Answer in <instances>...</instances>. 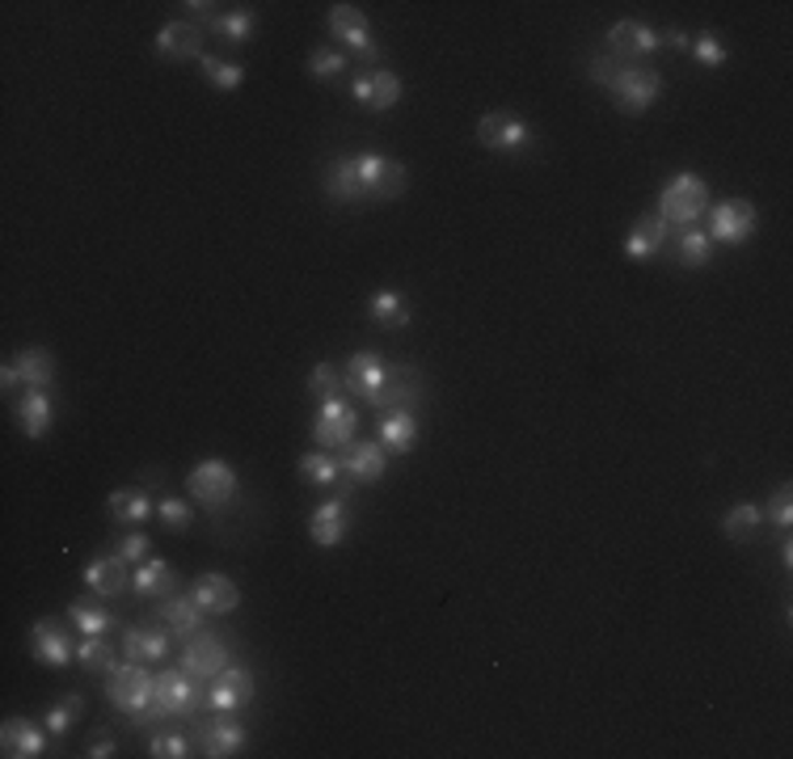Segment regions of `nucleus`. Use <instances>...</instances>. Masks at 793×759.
I'll list each match as a JSON object with an SVG mask.
<instances>
[{
    "instance_id": "nucleus-1",
    "label": "nucleus",
    "mask_w": 793,
    "mask_h": 759,
    "mask_svg": "<svg viewBox=\"0 0 793 759\" xmlns=\"http://www.w3.org/2000/svg\"><path fill=\"white\" fill-rule=\"evenodd\" d=\"M106 683V696L110 705L118 713H127L132 726H152L161 717L157 709V676L144 671V662H127V667H114Z\"/></svg>"
},
{
    "instance_id": "nucleus-2",
    "label": "nucleus",
    "mask_w": 793,
    "mask_h": 759,
    "mask_svg": "<svg viewBox=\"0 0 793 759\" xmlns=\"http://www.w3.org/2000/svg\"><path fill=\"white\" fill-rule=\"evenodd\" d=\"M705 212H710V186L696 173H676L662 186V194H658V216L667 219V224L692 228Z\"/></svg>"
},
{
    "instance_id": "nucleus-3",
    "label": "nucleus",
    "mask_w": 793,
    "mask_h": 759,
    "mask_svg": "<svg viewBox=\"0 0 793 759\" xmlns=\"http://www.w3.org/2000/svg\"><path fill=\"white\" fill-rule=\"evenodd\" d=\"M477 139H482V148H490V152L520 157V152H528V148L536 144V132L523 123L520 114H511V110H494V114H486V118L477 123Z\"/></svg>"
},
{
    "instance_id": "nucleus-4",
    "label": "nucleus",
    "mask_w": 793,
    "mask_h": 759,
    "mask_svg": "<svg viewBox=\"0 0 793 759\" xmlns=\"http://www.w3.org/2000/svg\"><path fill=\"white\" fill-rule=\"evenodd\" d=\"M608 93H612V102H616L621 114H646V110L655 106L658 93H662V77H658L655 68H621L616 81L608 84Z\"/></svg>"
},
{
    "instance_id": "nucleus-5",
    "label": "nucleus",
    "mask_w": 793,
    "mask_h": 759,
    "mask_svg": "<svg viewBox=\"0 0 793 759\" xmlns=\"http://www.w3.org/2000/svg\"><path fill=\"white\" fill-rule=\"evenodd\" d=\"M355 434H359V409L351 406V401H342V397L321 401V414H317V422H313V439H317L321 452L351 448Z\"/></svg>"
},
{
    "instance_id": "nucleus-6",
    "label": "nucleus",
    "mask_w": 793,
    "mask_h": 759,
    "mask_svg": "<svg viewBox=\"0 0 793 759\" xmlns=\"http://www.w3.org/2000/svg\"><path fill=\"white\" fill-rule=\"evenodd\" d=\"M355 169L367 199L388 203V199H397V194L406 190V165L384 157V152H363V157H355Z\"/></svg>"
},
{
    "instance_id": "nucleus-7",
    "label": "nucleus",
    "mask_w": 793,
    "mask_h": 759,
    "mask_svg": "<svg viewBox=\"0 0 793 759\" xmlns=\"http://www.w3.org/2000/svg\"><path fill=\"white\" fill-rule=\"evenodd\" d=\"M388 376H393V363H384L381 354H372V351H359V354H351L342 384H347V393L359 397L363 406H376V401H381V393H384V384H388Z\"/></svg>"
},
{
    "instance_id": "nucleus-8",
    "label": "nucleus",
    "mask_w": 793,
    "mask_h": 759,
    "mask_svg": "<svg viewBox=\"0 0 793 759\" xmlns=\"http://www.w3.org/2000/svg\"><path fill=\"white\" fill-rule=\"evenodd\" d=\"M191 494L207 507V511H219L224 502H233V494H237V473H233V464L228 461H203L191 468Z\"/></svg>"
},
{
    "instance_id": "nucleus-9",
    "label": "nucleus",
    "mask_w": 793,
    "mask_h": 759,
    "mask_svg": "<svg viewBox=\"0 0 793 759\" xmlns=\"http://www.w3.org/2000/svg\"><path fill=\"white\" fill-rule=\"evenodd\" d=\"M705 216H710L713 245H743L751 241V233H756V207L747 199H726V203L710 207Z\"/></svg>"
},
{
    "instance_id": "nucleus-10",
    "label": "nucleus",
    "mask_w": 793,
    "mask_h": 759,
    "mask_svg": "<svg viewBox=\"0 0 793 759\" xmlns=\"http://www.w3.org/2000/svg\"><path fill=\"white\" fill-rule=\"evenodd\" d=\"M329 34H333L338 43H347V47H351L359 59H367V64L381 59V47L372 43V26H367L363 9H355V4H333V9H329Z\"/></svg>"
},
{
    "instance_id": "nucleus-11",
    "label": "nucleus",
    "mask_w": 793,
    "mask_h": 759,
    "mask_svg": "<svg viewBox=\"0 0 793 759\" xmlns=\"http://www.w3.org/2000/svg\"><path fill=\"white\" fill-rule=\"evenodd\" d=\"M194 738H199L203 756L228 759V756H241V747H246V726H241L233 713H216V717L194 722Z\"/></svg>"
},
{
    "instance_id": "nucleus-12",
    "label": "nucleus",
    "mask_w": 793,
    "mask_h": 759,
    "mask_svg": "<svg viewBox=\"0 0 793 759\" xmlns=\"http://www.w3.org/2000/svg\"><path fill=\"white\" fill-rule=\"evenodd\" d=\"M199 679L191 671H161L157 676V709H161V717H191L194 709H199Z\"/></svg>"
},
{
    "instance_id": "nucleus-13",
    "label": "nucleus",
    "mask_w": 793,
    "mask_h": 759,
    "mask_svg": "<svg viewBox=\"0 0 793 759\" xmlns=\"http://www.w3.org/2000/svg\"><path fill=\"white\" fill-rule=\"evenodd\" d=\"M228 667V646L219 633H194L191 642L182 646V671H191L199 683L203 679H216Z\"/></svg>"
},
{
    "instance_id": "nucleus-14",
    "label": "nucleus",
    "mask_w": 793,
    "mask_h": 759,
    "mask_svg": "<svg viewBox=\"0 0 793 759\" xmlns=\"http://www.w3.org/2000/svg\"><path fill=\"white\" fill-rule=\"evenodd\" d=\"M249 701H253V671L249 667H224L207 688V705L216 713H237Z\"/></svg>"
},
{
    "instance_id": "nucleus-15",
    "label": "nucleus",
    "mask_w": 793,
    "mask_h": 759,
    "mask_svg": "<svg viewBox=\"0 0 793 759\" xmlns=\"http://www.w3.org/2000/svg\"><path fill=\"white\" fill-rule=\"evenodd\" d=\"M338 464H342V473L351 477V482H359V486H376L384 477V468H388V452H384V443H351V448H342V456H338Z\"/></svg>"
},
{
    "instance_id": "nucleus-16",
    "label": "nucleus",
    "mask_w": 793,
    "mask_h": 759,
    "mask_svg": "<svg viewBox=\"0 0 793 759\" xmlns=\"http://www.w3.org/2000/svg\"><path fill=\"white\" fill-rule=\"evenodd\" d=\"M608 47H612V59H646L662 47V34L646 22H616L608 30Z\"/></svg>"
},
{
    "instance_id": "nucleus-17",
    "label": "nucleus",
    "mask_w": 793,
    "mask_h": 759,
    "mask_svg": "<svg viewBox=\"0 0 793 759\" xmlns=\"http://www.w3.org/2000/svg\"><path fill=\"white\" fill-rule=\"evenodd\" d=\"M351 93H355L367 110H388V106H397V102H401L406 84H401L397 72L381 68V72H359L355 81H351Z\"/></svg>"
},
{
    "instance_id": "nucleus-18",
    "label": "nucleus",
    "mask_w": 793,
    "mask_h": 759,
    "mask_svg": "<svg viewBox=\"0 0 793 759\" xmlns=\"http://www.w3.org/2000/svg\"><path fill=\"white\" fill-rule=\"evenodd\" d=\"M667 241H671V224L662 216H642L625 237V258L630 262H650L667 249Z\"/></svg>"
},
{
    "instance_id": "nucleus-19",
    "label": "nucleus",
    "mask_w": 793,
    "mask_h": 759,
    "mask_svg": "<svg viewBox=\"0 0 793 759\" xmlns=\"http://www.w3.org/2000/svg\"><path fill=\"white\" fill-rule=\"evenodd\" d=\"M422 393H427V380L418 367H393V376L384 384L381 401L372 409H381V414H393V409H414L422 401Z\"/></svg>"
},
{
    "instance_id": "nucleus-20",
    "label": "nucleus",
    "mask_w": 793,
    "mask_h": 759,
    "mask_svg": "<svg viewBox=\"0 0 793 759\" xmlns=\"http://www.w3.org/2000/svg\"><path fill=\"white\" fill-rule=\"evenodd\" d=\"M169 637L173 633H165L157 624H132L127 633H123V654H127V662H165V654H169Z\"/></svg>"
},
{
    "instance_id": "nucleus-21",
    "label": "nucleus",
    "mask_w": 793,
    "mask_h": 759,
    "mask_svg": "<svg viewBox=\"0 0 793 759\" xmlns=\"http://www.w3.org/2000/svg\"><path fill=\"white\" fill-rule=\"evenodd\" d=\"M30 650H34L38 662H47V667H68V662L77 658V650L68 646L59 621H34V628H30Z\"/></svg>"
},
{
    "instance_id": "nucleus-22",
    "label": "nucleus",
    "mask_w": 793,
    "mask_h": 759,
    "mask_svg": "<svg viewBox=\"0 0 793 759\" xmlns=\"http://www.w3.org/2000/svg\"><path fill=\"white\" fill-rule=\"evenodd\" d=\"M321 190H326L333 203H342V207L367 203V194H363V182H359L355 157H338V161L329 165L326 178H321Z\"/></svg>"
},
{
    "instance_id": "nucleus-23",
    "label": "nucleus",
    "mask_w": 793,
    "mask_h": 759,
    "mask_svg": "<svg viewBox=\"0 0 793 759\" xmlns=\"http://www.w3.org/2000/svg\"><path fill=\"white\" fill-rule=\"evenodd\" d=\"M347 528H351V516H347V498H329L321 502L313 519H308V532H313V541L321 544V548H338L342 536H347Z\"/></svg>"
},
{
    "instance_id": "nucleus-24",
    "label": "nucleus",
    "mask_w": 793,
    "mask_h": 759,
    "mask_svg": "<svg viewBox=\"0 0 793 759\" xmlns=\"http://www.w3.org/2000/svg\"><path fill=\"white\" fill-rule=\"evenodd\" d=\"M203 612H207V608L194 599V591L191 596H169L161 608L165 628H169L173 637H182V642H191L194 633H203Z\"/></svg>"
},
{
    "instance_id": "nucleus-25",
    "label": "nucleus",
    "mask_w": 793,
    "mask_h": 759,
    "mask_svg": "<svg viewBox=\"0 0 793 759\" xmlns=\"http://www.w3.org/2000/svg\"><path fill=\"white\" fill-rule=\"evenodd\" d=\"M194 599L212 612V616H228L237 603H241V587L228 578V574H203L194 582Z\"/></svg>"
},
{
    "instance_id": "nucleus-26",
    "label": "nucleus",
    "mask_w": 793,
    "mask_h": 759,
    "mask_svg": "<svg viewBox=\"0 0 793 759\" xmlns=\"http://www.w3.org/2000/svg\"><path fill=\"white\" fill-rule=\"evenodd\" d=\"M157 55L161 59H194V55H203V26H194V22H169V26H161Z\"/></svg>"
},
{
    "instance_id": "nucleus-27",
    "label": "nucleus",
    "mask_w": 793,
    "mask_h": 759,
    "mask_svg": "<svg viewBox=\"0 0 793 759\" xmlns=\"http://www.w3.org/2000/svg\"><path fill=\"white\" fill-rule=\"evenodd\" d=\"M84 582H89V591L93 596H123L127 587H132V578H127V562L123 557H93L89 566H84Z\"/></svg>"
},
{
    "instance_id": "nucleus-28",
    "label": "nucleus",
    "mask_w": 793,
    "mask_h": 759,
    "mask_svg": "<svg viewBox=\"0 0 793 759\" xmlns=\"http://www.w3.org/2000/svg\"><path fill=\"white\" fill-rule=\"evenodd\" d=\"M0 747H4V756L13 759H38L47 751V738H43L38 726H30L26 717H9L4 730H0Z\"/></svg>"
},
{
    "instance_id": "nucleus-29",
    "label": "nucleus",
    "mask_w": 793,
    "mask_h": 759,
    "mask_svg": "<svg viewBox=\"0 0 793 759\" xmlns=\"http://www.w3.org/2000/svg\"><path fill=\"white\" fill-rule=\"evenodd\" d=\"M52 418H55V406L52 397H47V388H26V397L18 401V427L26 439H43V434L52 431Z\"/></svg>"
},
{
    "instance_id": "nucleus-30",
    "label": "nucleus",
    "mask_w": 793,
    "mask_h": 759,
    "mask_svg": "<svg viewBox=\"0 0 793 759\" xmlns=\"http://www.w3.org/2000/svg\"><path fill=\"white\" fill-rule=\"evenodd\" d=\"M173 587H178V574L169 562H157V557H148V562H139V569L132 574V591L144 599H169L173 596Z\"/></svg>"
},
{
    "instance_id": "nucleus-31",
    "label": "nucleus",
    "mask_w": 793,
    "mask_h": 759,
    "mask_svg": "<svg viewBox=\"0 0 793 759\" xmlns=\"http://www.w3.org/2000/svg\"><path fill=\"white\" fill-rule=\"evenodd\" d=\"M381 443H384V452H397V456L414 452V443H418V418H414V409H393V414H384Z\"/></svg>"
},
{
    "instance_id": "nucleus-32",
    "label": "nucleus",
    "mask_w": 793,
    "mask_h": 759,
    "mask_svg": "<svg viewBox=\"0 0 793 759\" xmlns=\"http://www.w3.org/2000/svg\"><path fill=\"white\" fill-rule=\"evenodd\" d=\"M367 317H372V326L381 329H406L410 326V299L401 296V292H376V296L367 299Z\"/></svg>"
},
{
    "instance_id": "nucleus-33",
    "label": "nucleus",
    "mask_w": 793,
    "mask_h": 759,
    "mask_svg": "<svg viewBox=\"0 0 793 759\" xmlns=\"http://www.w3.org/2000/svg\"><path fill=\"white\" fill-rule=\"evenodd\" d=\"M110 516L118 523H144L157 516V502L148 498V489H114L110 494Z\"/></svg>"
},
{
    "instance_id": "nucleus-34",
    "label": "nucleus",
    "mask_w": 793,
    "mask_h": 759,
    "mask_svg": "<svg viewBox=\"0 0 793 759\" xmlns=\"http://www.w3.org/2000/svg\"><path fill=\"white\" fill-rule=\"evenodd\" d=\"M18 376L26 388H47L55 380V359L52 351H43V347H26V351L18 354Z\"/></svg>"
},
{
    "instance_id": "nucleus-35",
    "label": "nucleus",
    "mask_w": 793,
    "mask_h": 759,
    "mask_svg": "<svg viewBox=\"0 0 793 759\" xmlns=\"http://www.w3.org/2000/svg\"><path fill=\"white\" fill-rule=\"evenodd\" d=\"M760 528H764V507H756V502H739L722 516V532L730 541H751Z\"/></svg>"
},
{
    "instance_id": "nucleus-36",
    "label": "nucleus",
    "mask_w": 793,
    "mask_h": 759,
    "mask_svg": "<svg viewBox=\"0 0 793 759\" xmlns=\"http://www.w3.org/2000/svg\"><path fill=\"white\" fill-rule=\"evenodd\" d=\"M676 258L684 262V267H692V271H701V267H710L713 262V237L705 233V228H684L680 233V245H676Z\"/></svg>"
},
{
    "instance_id": "nucleus-37",
    "label": "nucleus",
    "mask_w": 793,
    "mask_h": 759,
    "mask_svg": "<svg viewBox=\"0 0 793 759\" xmlns=\"http://www.w3.org/2000/svg\"><path fill=\"white\" fill-rule=\"evenodd\" d=\"M68 616H72V624L81 628L84 637H102V633L114 628V612H106V608L93 603V599H77V603L68 608Z\"/></svg>"
},
{
    "instance_id": "nucleus-38",
    "label": "nucleus",
    "mask_w": 793,
    "mask_h": 759,
    "mask_svg": "<svg viewBox=\"0 0 793 759\" xmlns=\"http://www.w3.org/2000/svg\"><path fill=\"white\" fill-rule=\"evenodd\" d=\"M301 477L308 486L329 489L338 477H342V464H338L333 452H308V456H301Z\"/></svg>"
},
{
    "instance_id": "nucleus-39",
    "label": "nucleus",
    "mask_w": 793,
    "mask_h": 759,
    "mask_svg": "<svg viewBox=\"0 0 793 759\" xmlns=\"http://www.w3.org/2000/svg\"><path fill=\"white\" fill-rule=\"evenodd\" d=\"M77 662H81L84 671L110 676V671L118 667V650H114V646H106L102 637H84L81 646H77Z\"/></svg>"
},
{
    "instance_id": "nucleus-40",
    "label": "nucleus",
    "mask_w": 793,
    "mask_h": 759,
    "mask_svg": "<svg viewBox=\"0 0 793 759\" xmlns=\"http://www.w3.org/2000/svg\"><path fill=\"white\" fill-rule=\"evenodd\" d=\"M203 77L212 81V89L219 93H233L246 81V68L241 64H228V59H216V55H203Z\"/></svg>"
},
{
    "instance_id": "nucleus-41",
    "label": "nucleus",
    "mask_w": 793,
    "mask_h": 759,
    "mask_svg": "<svg viewBox=\"0 0 793 759\" xmlns=\"http://www.w3.org/2000/svg\"><path fill=\"white\" fill-rule=\"evenodd\" d=\"M212 30L219 38H228V47H246L249 34H253V13L249 9H228V13H219V22Z\"/></svg>"
},
{
    "instance_id": "nucleus-42",
    "label": "nucleus",
    "mask_w": 793,
    "mask_h": 759,
    "mask_svg": "<svg viewBox=\"0 0 793 759\" xmlns=\"http://www.w3.org/2000/svg\"><path fill=\"white\" fill-rule=\"evenodd\" d=\"M84 713V696L81 692H72V696H64L59 705L47 709V730L55 734V738H64V734L72 730V722Z\"/></svg>"
},
{
    "instance_id": "nucleus-43",
    "label": "nucleus",
    "mask_w": 793,
    "mask_h": 759,
    "mask_svg": "<svg viewBox=\"0 0 793 759\" xmlns=\"http://www.w3.org/2000/svg\"><path fill=\"white\" fill-rule=\"evenodd\" d=\"M342 376H338V367L333 363H317L313 372H308V393L317 397V401H333V397H342Z\"/></svg>"
},
{
    "instance_id": "nucleus-44",
    "label": "nucleus",
    "mask_w": 793,
    "mask_h": 759,
    "mask_svg": "<svg viewBox=\"0 0 793 759\" xmlns=\"http://www.w3.org/2000/svg\"><path fill=\"white\" fill-rule=\"evenodd\" d=\"M148 756L152 759H186L191 756V738L178 730H157L148 743Z\"/></svg>"
},
{
    "instance_id": "nucleus-45",
    "label": "nucleus",
    "mask_w": 793,
    "mask_h": 759,
    "mask_svg": "<svg viewBox=\"0 0 793 759\" xmlns=\"http://www.w3.org/2000/svg\"><path fill=\"white\" fill-rule=\"evenodd\" d=\"M308 72H313V81H338L342 72H347V59L338 52H329V47H317V52L308 55Z\"/></svg>"
},
{
    "instance_id": "nucleus-46",
    "label": "nucleus",
    "mask_w": 793,
    "mask_h": 759,
    "mask_svg": "<svg viewBox=\"0 0 793 759\" xmlns=\"http://www.w3.org/2000/svg\"><path fill=\"white\" fill-rule=\"evenodd\" d=\"M157 519H161L169 532H186L194 523V511L182 498H161V502H157Z\"/></svg>"
},
{
    "instance_id": "nucleus-47",
    "label": "nucleus",
    "mask_w": 793,
    "mask_h": 759,
    "mask_svg": "<svg viewBox=\"0 0 793 759\" xmlns=\"http://www.w3.org/2000/svg\"><path fill=\"white\" fill-rule=\"evenodd\" d=\"M688 52L696 55L701 64H710V68H722V64H726V47H722V38L710 34V30H705V34H696V38L688 43Z\"/></svg>"
},
{
    "instance_id": "nucleus-48",
    "label": "nucleus",
    "mask_w": 793,
    "mask_h": 759,
    "mask_svg": "<svg viewBox=\"0 0 793 759\" xmlns=\"http://www.w3.org/2000/svg\"><path fill=\"white\" fill-rule=\"evenodd\" d=\"M764 519H768V523H777L781 532H790V523H793V494H790V486H781L777 494H772V502L764 507Z\"/></svg>"
},
{
    "instance_id": "nucleus-49",
    "label": "nucleus",
    "mask_w": 793,
    "mask_h": 759,
    "mask_svg": "<svg viewBox=\"0 0 793 759\" xmlns=\"http://www.w3.org/2000/svg\"><path fill=\"white\" fill-rule=\"evenodd\" d=\"M114 548H118V557H123L127 566H139V562H148V548H152V541H148L144 532H132V536H123Z\"/></svg>"
},
{
    "instance_id": "nucleus-50",
    "label": "nucleus",
    "mask_w": 793,
    "mask_h": 759,
    "mask_svg": "<svg viewBox=\"0 0 793 759\" xmlns=\"http://www.w3.org/2000/svg\"><path fill=\"white\" fill-rule=\"evenodd\" d=\"M616 72H621V59H612V55H596L591 59V81L603 84V89L616 81Z\"/></svg>"
},
{
    "instance_id": "nucleus-51",
    "label": "nucleus",
    "mask_w": 793,
    "mask_h": 759,
    "mask_svg": "<svg viewBox=\"0 0 793 759\" xmlns=\"http://www.w3.org/2000/svg\"><path fill=\"white\" fill-rule=\"evenodd\" d=\"M182 9H186V13H191V18H194V26H199V22L216 26V22H219V13H216L219 4H207V0H199V4H194V0H191V4H182Z\"/></svg>"
},
{
    "instance_id": "nucleus-52",
    "label": "nucleus",
    "mask_w": 793,
    "mask_h": 759,
    "mask_svg": "<svg viewBox=\"0 0 793 759\" xmlns=\"http://www.w3.org/2000/svg\"><path fill=\"white\" fill-rule=\"evenodd\" d=\"M84 756H89V759H110V756H114V738H106V734H102V738H93Z\"/></svg>"
},
{
    "instance_id": "nucleus-53",
    "label": "nucleus",
    "mask_w": 793,
    "mask_h": 759,
    "mask_svg": "<svg viewBox=\"0 0 793 759\" xmlns=\"http://www.w3.org/2000/svg\"><path fill=\"white\" fill-rule=\"evenodd\" d=\"M18 384H22V376H18V363H4V372H0V388H4V393H13Z\"/></svg>"
},
{
    "instance_id": "nucleus-54",
    "label": "nucleus",
    "mask_w": 793,
    "mask_h": 759,
    "mask_svg": "<svg viewBox=\"0 0 793 759\" xmlns=\"http://www.w3.org/2000/svg\"><path fill=\"white\" fill-rule=\"evenodd\" d=\"M662 43H667L671 52H688V43H692V38H688L684 30H671V34H662Z\"/></svg>"
},
{
    "instance_id": "nucleus-55",
    "label": "nucleus",
    "mask_w": 793,
    "mask_h": 759,
    "mask_svg": "<svg viewBox=\"0 0 793 759\" xmlns=\"http://www.w3.org/2000/svg\"><path fill=\"white\" fill-rule=\"evenodd\" d=\"M781 562H785V569H790V566H793V544H790V541L781 544Z\"/></svg>"
}]
</instances>
